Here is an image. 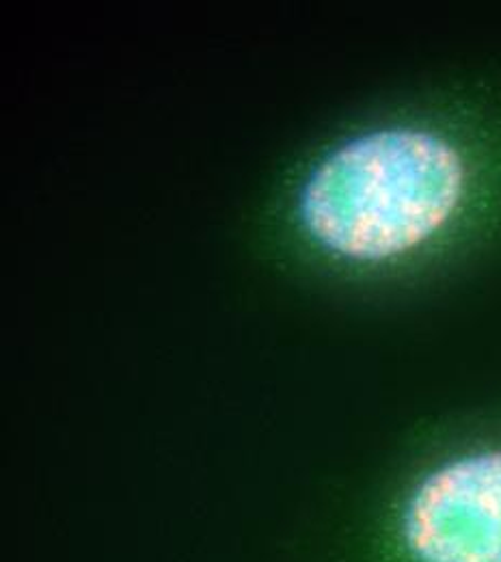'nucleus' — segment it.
Instances as JSON below:
<instances>
[{"label":"nucleus","mask_w":501,"mask_h":562,"mask_svg":"<svg viewBox=\"0 0 501 562\" xmlns=\"http://www.w3.org/2000/svg\"><path fill=\"white\" fill-rule=\"evenodd\" d=\"M471 165L452 137L387 124L327 147L294 191L292 218L346 267L400 262L434 243L469 198Z\"/></svg>","instance_id":"obj_1"},{"label":"nucleus","mask_w":501,"mask_h":562,"mask_svg":"<svg viewBox=\"0 0 501 562\" xmlns=\"http://www.w3.org/2000/svg\"><path fill=\"white\" fill-rule=\"evenodd\" d=\"M394 546L402 562H501V443L429 468L398 506Z\"/></svg>","instance_id":"obj_2"}]
</instances>
